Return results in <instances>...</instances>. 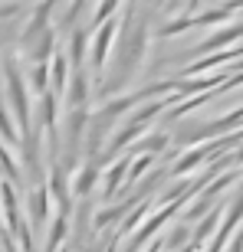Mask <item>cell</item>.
<instances>
[{
    "mask_svg": "<svg viewBox=\"0 0 243 252\" xmlns=\"http://www.w3.org/2000/svg\"><path fill=\"white\" fill-rule=\"evenodd\" d=\"M112 36H115V23H102V27L95 30V46H92V65H95V69H102V65H105V53H109Z\"/></svg>",
    "mask_w": 243,
    "mask_h": 252,
    "instance_id": "obj_1",
    "label": "cell"
},
{
    "mask_svg": "<svg viewBox=\"0 0 243 252\" xmlns=\"http://www.w3.org/2000/svg\"><path fill=\"white\" fill-rule=\"evenodd\" d=\"M85 92H89V82H85V72H73V92L66 95V102L73 105V112L79 105H85Z\"/></svg>",
    "mask_w": 243,
    "mask_h": 252,
    "instance_id": "obj_2",
    "label": "cell"
},
{
    "mask_svg": "<svg viewBox=\"0 0 243 252\" xmlns=\"http://www.w3.org/2000/svg\"><path fill=\"white\" fill-rule=\"evenodd\" d=\"M85 39H89V36H85V30H76V33H73V46H69V63H73V65L82 63V56H85Z\"/></svg>",
    "mask_w": 243,
    "mask_h": 252,
    "instance_id": "obj_3",
    "label": "cell"
},
{
    "mask_svg": "<svg viewBox=\"0 0 243 252\" xmlns=\"http://www.w3.org/2000/svg\"><path fill=\"white\" fill-rule=\"evenodd\" d=\"M95 174H99V170H95V164H89V167H85L82 174L76 177V193H89V187H92Z\"/></svg>",
    "mask_w": 243,
    "mask_h": 252,
    "instance_id": "obj_4",
    "label": "cell"
},
{
    "mask_svg": "<svg viewBox=\"0 0 243 252\" xmlns=\"http://www.w3.org/2000/svg\"><path fill=\"white\" fill-rule=\"evenodd\" d=\"M63 75H66V59L59 56L56 63H53V79H56V92H63V85H66V79H63Z\"/></svg>",
    "mask_w": 243,
    "mask_h": 252,
    "instance_id": "obj_5",
    "label": "cell"
}]
</instances>
